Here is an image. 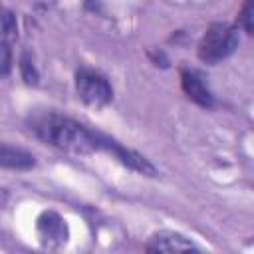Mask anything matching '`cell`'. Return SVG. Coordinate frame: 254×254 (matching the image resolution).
I'll list each match as a JSON object with an SVG mask.
<instances>
[{"mask_svg":"<svg viewBox=\"0 0 254 254\" xmlns=\"http://www.w3.org/2000/svg\"><path fill=\"white\" fill-rule=\"evenodd\" d=\"M34 133L48 145L71 153V155H91L99 149L101 133L87 129L71 117L60 113H42L32 121Z\"/></svg>","mask_w":254,"mask_h":254,"instance_id":"cell-1","label":"cell"},{"mask_svg":"<svg viewBox=\"0 0 254 254\" xmlns=\"http://www.w3.org/2000/svg\"><path fill=\"white\" fill-rule=\"evenodd\" d=\"M238 42H240L238 32L232 26L224 22H216L202 36L198 44V58L204 64H216L228 58L230 54H234V50L238 48Z\"/></svg>","mask_w":254,"mask_h":254,"instance_id":"cell-2","label":"cell"},{"mask_svg":"<svg viewBox=\"0 0 254 254\" xmlns=\"http://www.w3.org/2000/svg\"><path fill=\"white\" fill-rule=\"evenodd\" d=\"M75 89H77V95L81 97V101L91 107H103L113 99V89H111L109 81L105 79V75H101L99 71L87 69V67L77 69Z\"/></svg>","mask_w":254,"mask_h":254,"instance_id":"cell-3","label":"cell"},{"mask_svg":"<svg viewBox=\"0 0 254 254\" xmlns=\"http://www.w3.org/2000/svg\"><path fill=\"white\" fill-rule=\"evenodd\" d=\"M36 234H38V240H40L42 248H48V250L62 248L69 238V230H67L65 220L54 210H44L38 216Z\"/></svg>","mask_w":254,"mask_h":254,"instance_id":"cell-4","label":"cell"},{"mask_svg":"<svg viewBox=\"0 0 254 254\" xmlns=\"http://www.w3.org/2000/svg\"><path fill=\"white\" fill-rule=\"evenodd\" d=\"M99 149L111 153L115 159H119V161H121L125 167H129L131 171H137V173L147 175V177H155V175H157V169H155L143 155H139V153L133 151V149L123 147L121 143H117V141H113V139H109V137H105V135L99 137Z\"/></svg>","mask_w":254,"mask_h":254,"instance_id":"cell-5","label":"cell"},{"mask_svg":"<svg viewBox=\"0 0 254 254\" xmlns=\"http://www.w3.org/2000/svg\"><path fill=\"white\" fill-rule=\"evenodd\" d=\"M181 87L185 95L200 107H212L214 97L204 81V75L192 67H181Z\"/></svg>","mask_w":254,"mask_h":254,"instance_id":"cell-6","label":"cell"},{"mask_svg":"<svg viewBox=\"0 0 254 254\" xmlns=\"http://www.w3.org/2000/svg\"><path fill=\"white\" fill-rule=\"evenodd\" d=\"M145 250L147 252H185V250H196V246L179 232L161 230L149 238V242L145 244Z\"/></svg>","mask_w":254,"mask_h":254,"instance_id":"cell-7","label":"cell"},{"mask_svg":"<svg viewBox=\"0 0 254 254\" xmlns=\"http://www.w3.org/2000/svg\"><path fill=\"white\" fill-rule=\"evenodd\" d=\"M0 167L30 169V167H34V157L30 153H26L24 149L10 147V145H0Z\"/></svg>","mask_w":254,"mask_h":254,"instance_id":"cell-8","label":"cell"},{"mask_svg":"<svg viewBox=\"0 0 254 254\" xmlns=\"http://www.w3.org/2000/svg\"><path fill=\"white\" fill-rule=\"evenodd\" d=\"M18 36V24H16V18L6 12V10H0V42H8L12 44Z\"/></svg>","mask_w":254,"mask_h":254,"instance_id":"cell-9","label":"cell"},{"mask_svg":"<svg viewBox=\"0 0 254 254\" xmlns=\"http://www.w3.org/2000/svg\"><path fill=\"white\" fill-rule=\"evenodd\" d=\"M240 26L246 34L254 32V0H246L240 10Z\"/></svg>","mask_w":254,"mask_h":254,"instance_id":"cell-10","label":"cell"},{"mask_svg":"<svg viewBox=\"0 0 254 254\" xmlns=\"http://www.w3.org/2000/svg\"><path fill=\"white\" fill-rule=\"evenodd\" d=\"M20 69H22V77H24L26 83H30V85L38 83V71H36V67H34V64H32V60L28 56H22Z\"/></svg>","mask_w":254,"mask_h":254,"instance_id":"cell-11","label":"cell"},{"mask_svg":"<svg viewBox=\"0 0 254 254\" xmlns=\"http://www.w3.org/2000/svg\"><path fill=\"white\" fill-rule=\"evenodd\" d=\"M12 67V50L8 42H0V77L6 75Z\"/></svg>","mask_w":254,"mask_h":254,"instance_id":"cell-12","label":"cell"},{"mask_svg":"<svg viewBox=\"0 0 254 254\" xmlns=\"http://www.w3.org/2000/svg\"><path fill=\"white\" fill-rule=\"evenodd\" d=\"M149 56L153 58V62H155V65H159V62H163V67H167V58L159 52V54H153V52H149Z\"/></svg>","mask_w":254,"mask_h":254,"instance_id":"cell-13","label":"cell"}]
</instances>
